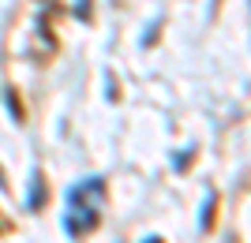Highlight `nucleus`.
Here are the masks:
<instances>
[{"mask_svg": "<svg viewBox=\"0 0 251 243\" xmlns=\"http://www.w3.org/2000/svg\"><path fill=\"white\" fill-rule=\"evenodd\" d=\"M101 202H105V180H86L68 191L64 202V232L72 240H83L101 224Z\"/></svg>", "mask_w": 251, "mask_h": 243, "instance_id": "obj_1", "label": "nucleus"}, {"mask_svg": "<svg viewBox=\"0 0 251 243\" xmlns=\"http://www.w3.org/2000/svg\"><path fill=\"white\" fill-rule=\"evenodd\" d=\"M45 199H49V183H45V172H34V191H30V210H45Z\"/></svg>", "mask_w": 251, "mask_h": 243, "instance_id": "obj_2", "label": "nucleus"}, {"mask_svg": "<svg viewBox=\"0 0 251 243\" xmlns=\"http://www.w3.org/2000/svg\"><path fill=\"white\" fill-rule=\"evenodd\" d=\"M214 206H218V195H210V206H206V213H202V224H206V228H214Z\"/></svg>", "mask_w": 251, "mask_h": 243, "instance_id": "obj_3", "label": "nucleus"}, {"mask_svg": "<svg viewBox=\"0 0 251 243\" xmlns=\"http://www.w3.org/2000/svg\"><path fill=\"white\" fill-rule=\"evenodd\" d=\"M150 243H161V240H157V236H154V240H150Z\"/></svg>", "mask_w": 251, "mask_h": 243, "instance_id": "obj_4", "label": "nucleus"}]
</instances>
